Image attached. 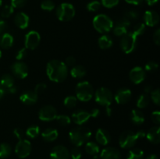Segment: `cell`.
Returning <instances> with one entry per match:
<instances>
[{
  "mask_svg": "<svg viewBox=\"0 0 160 159\" xmlns=\"http://www.w3.org/2000/svg\"><path fill=\"white\" fill-rule=\"evenodd\" d=\"M158 1H159V0H145V2H146L147 4L150 6L156 5V3L158 2Z\"/></svg>",
  "mask_w": 160,
  "mask_h": 159,
  "instance_id": "cell-58",
  "label": "cell"
},
{
  "mask_svg": "<svg viewBox=\"0 0 160 159\" xmlns=\"http://www.w3.org/2000/svg\"><path fill=\"white\" fill-rule=\"evenodd\" d=\"M56 119L58 122V123L62 126H69L70 124V123H71V118H70V117H69L67 115H63V114H62V115H58L56 116Z\"/></svg>",
  "mask_w": 160,
  "mask_h": 159,
  "instance_id": "cell-36",
  "label": "cell"
},
{
  "mask_svg": "<svg viewBox=\"0 0 160 159\" xmlns=\"http://www.w3.org/2000/svg\"><path fill=\"white\" fill-rule=\"evenodd\" d=\"M130 25H131V22L124 17L118 19L116 22L115 25H113V27H112L113 34L118 37H122L128 33V29Z\"/></svg>",
  "mask_w": 160,
  "mask_h": 159,
  "instance_id": "cell-14",
  "label": "cell"
},
{
  "mask_svg": "<svg viewBox=\"0 0 160 159\" xmlns=\"http://www.w3.org/2000/svg\"><path fill=\"white\" fill-rule=\"evenodd\" d=\"M28 0H11V6L14 9H20L26 5Z\"/></svg>",
  "mask_w": 160,
  "mask_h": 159,
  "instance_id": "cell-45",
  "label": "cell"
},
{
  "mask_svg": "<svg viewBox=\"0 0 160 159\" xmlns=\"http://www.w3.org/2000/svg\"><path fill=\"white\" fill-rule=\"evenodd\" d=\"M27 54H28V49L26 48H21V49H20L17 51V55H16V59L18 61L22 60V59H23L26 57Z\"/></svg>",
  "mask_w": 160,
  "mask_h": 159,
  "instance_id": "cell-48",
  "label": "cell"
},
{
  "mask_svg": "<svg viewBox=\"0 0 160 159\" xmlns=\"http://www.w3.org/2000/svg\"><path fill=\"white\" fill-rule=\"evenodd\" d=\"M70 151L63 145H57L52 149L50 159H70Z\"/></svg>",
  "mask_w": 160,
  "mask_h": 159,
  "instance_id": "cell-16",
  "label": "cell"
},
{
  "mask_svg": "<svg viewBox=\"0 0 160 159\" xmlns=\"http://www.w3.org/2000/svg\"><path fill=\"white\" fill-rule=\"evenodd\" d=\"M14 12V8L11 5H6L1 11V17L2 18H9Z\"/></svg>",
  "mask_w": 160,
  "mask_h": 159,
  "instance_id": "cell-38",
  "label": "cell"
},
{
  "mask_svg": "<svg viewBox=\"0 0 160 159\" xmlns=\"http://www.w3.org/2000/svg\"><path fill=\"white\" fill-rule=\"evenodd\" d=\"M1 57H2V51L0 50V59H1Z\"/></svg>",
  "mask_w": 160,
  "mask_h": 159,
  "instance_id": "cell-63",
  "label": "cell"
},
{
  "mask_svg": "<svg viewBox=\"0 0 160 159\" xmlns=\"http://www.w3.org/2000/svg\"><path fill=\"white\" fill-rule=\"evenodd\" d=\"M46 74L52 82H63L68 76V67L62 61L52 59L47 64Z\"/></svg>",
  "mask_w": 160,
  "mask_h": 159,
  "instance_id": "cell-1",
  "label": "cell"
},
{
  "mask_svg": "<svg viewBox=\"0 0 160 159\" xmlns=\"http://www.w3.org/2000/svg\"><path fill=\"white\" fill-rule=\"evenodd\" d=\"M14 84H15L14 77L11 74H9V73H6V74L2 75L1 79H0V84L5 90V92H6V90L14 86Z\"/></svg>",
  "mask_w": 160,
  "mask_h": 159,
  "instance_id": "cell-27",
  "label": "cell"
},
{
  "mask_svg": "<svg viewBox=\"0 0 160 159\" xmlns=\"http://www.w3.org/2000/svg\"><path fill=\"white\" fill-rule=\"evenodd\" d=\"M14 43V38L9 33H4L0 37V47L4 49L11 48Z\"/></svg>",
  "mask_w": 160,
  "mask_h": 159,
  "instance_id": "cell-26",
  "label": "cell"
},
{
  "mask_svg": "<svg viewBox=\"0 0 160 159\" xmlns=\"http://www.w3.org/2000/svg\"><path fill=\"white\" fill-rule=\"evenodd\" d=\"M99 146L94 141H88L85 144V151L89 155L95 156L99 153Z\"/></svg>",
  "mask_w": 160,
  "mask_h": 159,
  "instance_id": "cell-31",
  "label": "cell"
},
{
  "mask_svg": "<svg viewBox=\"0 0 160 159\" xmlns=\"http://www.w3.org/2000/svg\"><path fill=\"white\" fill-rule=\"evenodd\" d=\"M145 29H146V25H145V23H137V24L134 25L133 31H131V32L134 34H135L137 37H138V36L142 35V34L145 33Z\"/></svg>",
  "mask_w": 160,
  "mask_h": 159,
  "instance_id": "cell-37",
  "label": "cell"
},
{
  "mask_svg": "<svg viewBox=\"0 0 160 159\" xmlns=\"http://www.w3.org/2000/svg\"><path fill=\"white\" fill-rule=\"evenodd\" d=\"M41 41V36L38 32L34 31H29L25 36V48L29 50H34L38 48Z\"/></svg>",
  "mask_w": 160,
  "mask_h": 159,
  "instance_id": "cell-11",
  "label": "cell"
},
{
  "mask_svg": "<svg viewBox=\"0 0 160 159\" xmlns=\"http://www.w3.org/2000/svg\"><path fill=\"white\" fill-rule=\"evenodd\" d=\"M42 137L46 142H52L56 140L59 137V132L54 128H47L42 132Z\"/></svg>",
  "mask_w": 160,
  "mask_h": 159,
  "instance_id": "cell-25",
  "label": "cell"
},
{
  "mask_svg": "<svg viewBox=\"0 0 160 159\" xmlns=\"http://www.w3.org/2000/svg\"><path fill=\"white\" fill-rule=\"evenodd\" d=\"M47 88V85L45 84V83H39L34 87V91L38 95L40 94H42Z\"/></svg>",
  "mask_w": 160,
  "mask_h": 159,
  "instance_id": "cell-47",
  "label": "cell"
},
{
  "mask_svg": "<svg viewBox=\"0 0 160 159\" xmlns=\"http://www.w3.org/2000/svg\"><path fill=\"white\" fill-rule=\"evenodd\" d=\"M76 11L74 6L68 2H63L59 5L56 10V17L62 22L70 21L74 17Z\"/></svg>",
  "mask_w": 160,
  "mask_h": 159,
  "instance_id": "cell-6",
  "label": "cell"
},
{
  "mask_svg": "<svg viewBox=\"0 0 160 159\" xmlns=\"http://www.w3.org/2000/svg\"><path fill=\"white\" fill-rule=\"evenodd\" d=\"M150 99L154 102L156 105L160 104V90L159 88H156L155 90H152V91L150 93Z\"/></svg>",
  "mask_w": 160,
  "mask_h": 159,
  "instance_id": "cell-40",
  "label": "cell"
},
{
  "mask_svg": "<svg viewBox=\"0 0 160 159\" xmlns=\"http://www.w3.org/2000/svg\"><path fill=\"white\" fill-rule=\"evenodd\" d=\"M70 156L72 159H81L82 153L78 147H75L70 151Z\"/></svg>",
  "mask_w": 160,
  "mask_h": 159,
  "instance_id": "cell-44",
  "label": "cell"
},
{
  "mask_svg": "<svg viewBox=\"0 0 160 159\" xmlns=\"http://www.w3.org/2000/svg\"><path fill=\"white\" fill-rule=\"evenodd\" d=\"M152 121L156 125H159L160 123V112L159 110L154 111L151 115Z\"/></svg>",
  "mask_w": 160,
  "mask_h": 159,
  "instance_id": "cell-49",
  "label": "cell"
},
{
  "mask_svg": "<svg viewBox=\"0 0 160 159\" xmlns=\"http://www.w3.org/2000/svg\"><path fill=\"white\" fill-rule=\"evenodd\" d=\"M119 2L120 0H101V4L108 9L115 7L119 4Z\"/></svg>",
  "mask_w": 160,
  "mask_h": 159,
  "instance_id": "cell-43",
  "label": "cell"
},
{
  "mask_svg": "<svg viewBox=\"0 0 160 159\" xmlns=\"http://www.w3.org/2000/svg\"><path fill=\"white\" fill-rule=\"evenodd\" d=\"M91 118L90 112L85 110H77L72 114V119L73 122L78 126H82L84 123H87Z\"/></svg>",
  "mask_w": 160,
  "mask_h": 159,
  "instance_id": "cell-17",
  "label": "cell"
},
{
  "mask_svg": "<svg viewBox=\"0 0 160 159\" xmlns=\"http://www.w3.org/2000/svg\"><path fill=\"white\" fill-rule=\"evenodd\" d=\"M14 23L20 29H26L30 24V18L25 12H20L14 17Z\"/></svg>",
  "mask_w": 160,
  "mask_h": 159,
  "instance_id": "cell-22",
  "label": "cell"
},
{
  "mask_svg": "<svg viewBox=\"0 0 160 159\" xmlns=\"http://www.w3.org/2000/svg\"><path fill=\"white\" fill-rule=\"evenodd\" d=\"M38 95L32 90H26L20 96V100L26 105H33L38 101Z\"/></svg>",
  "mask_w": 160,
  "mask_h": 159,
  "instance_id": "cell-19",
  "label": "cell"
},
{
  "mask_svg": "<svg viewBox=\"0 0 160 159\" xmlns=\"http://www.w3.org/2000/svg\"><path fill=\"white\" fill-rule=\"evenodd\" d=\"M93 26L98 33L106 34L112 30L114 23L112 19L106 14H98L93 19Z\"/></svg>",
  "mask_w": 160,
  "mask_h": 159,
  "instance_id": "cell-4",
  "label": "cell"
},
{
  "mask_svg": "<svg viewBox=\"0 0 160 159\" xmlns=\"http://www.w3.org/2000/svg\"><path fill=\"white\" fill-rule=\"evenodd\" d=\"M150 97L148 94L143 93L138 98L137 100V107L139 109H144L148 107L150 104Z\"/></svg>",
  "mask_w": 160,
  "mask_h": 159,
  "instance_id": "cell-30",
  "label": "cell"
},
{
  "mask_svg": "<svg viewBox=\"0 0 160 159\" xmlns=\"http://www.w3.org/2000/svg\"><path fill=\"white\" fill-rule=\"evenodd\" d=\"M25 134H26L27 137H28L29 138H36V137L40 134V128H39V126H37V125H32V126H29V127L27 129Z\"/></svg>",
  "mask_w": 160,
  "mask_h": 159,
  "instance_id": "cell-34",
  "label": "cell"
},
{
  "mask_svg": "<svg viewBox=\"0 0 160 159\" xmlns=\"http://www.w3.org/2000/svg\"><path fill=\"white\" fill-rule=\"evenodd\" d=\"M4 94H5V90L3 89V87H2L1 84H0V99L4 96Z\"/></svg>",
  "mask_w": 160,
  "mask_h": 159,
  "instance_id": "cell-61",
  "label": "cell"
},
{
  "mask_svg": "<svg viewBox=\"0 0 160 159\" xmlns=\"http://www.w3.org/2000/svg\"><path fill=\"white\" fill-rule=\"evenodd\" d=\"M106 113L108 116H111L112 113V110L110 106H108V107H106Z\"/></svg>",
  "mask_w": 160,
  "mask_h": 159,
  "instance_id": "cell-59",
  "label": "cell"
},
{
  "mask_svg": "<svg viewBox=\"0 0 160 159\" xmlns=\"http://www.w3.org/2000/svg\"><path fill=\"white\" fill-rule=\"evenodd\" d=\"M31 142L26 139H20L15 146V153L20 158H26L31 154Z\"/></svg>",
  "mask_w": 160,
  "mask_h": 159,
  "instance_id": "cell-9",
  "label": "cell"
},
{
  "mask_svg": "<svg viewBox=\"0 0 160 159\" xmlns=\"http://www.w3.org/2000/svg\"><path fill=\"white\" fill-rule=\"evenodd\" d=\"M95 140L98 142V144L106 146V145L109 144V142H110L111 136L106 129L99 128L95 133Z\"/></svg>",
  "mask_w": 160,
  "mask_h": 159,
  "instance_id": "cell-21",
  "label": "cell"
},
{
  "mask_svg": "<svg viewBox=\"0 0 160 159\" xmlns=\"http://www.w3.org/2000/svg\"><path fill=\"white\" fill-rule=\"evenodd\" d=\"M41 8L45 11H52L55 9V3L52 0H44L41 4Z\"/></svg>",
  "mask_w": 160,
  "mask_h": 159,
  "instance_id": "cell-41",
  "label": "cell"
},
{
  "mask_svg": "<svg viewBox=\"0 0 160 159\" xmlns=\"http://www.w3.org/2000/svg\"><path fill=\"white\" fill-rule=\"evenodd\" d=\"M131 122L135 125H142L145 123V117L143 112L139 109H133L130 115Z\"/></svg>",
  "mask_w": 160,
  "mask_h": 159,
  "instance_id": "cell-24",
  "label": "cell"
},
{
  "mask_svg": "<svg viewBox=\"0 0 160 159\" xmlns=\"http://www.w3.org/2000/svg\"><path fill=\"white\" fill-rule=\"evenodd\" d=\"M57 115V110L54 106L52 105L43 106L38 112L39 119L44 122L52 121L56 119Z\"/></svg>",
  "mask_w": 160,
  "mask_h": 159,
  "instance_id": "cell-10",
  "label": "cell"
},
{
  "mask_svg": "<svg viewBox=\"0 0 160 159\" xmlns=\"http://www.w3.org/2000/svg\"><path fill=\"white\" fill-rule=\"evenodd\" d=\"M64 63L66 64V65H67V67L73 66V65H75V63H76V59H75V58L73 57V56H68V57L66 59Z\"/></svg>",
  "mask_w": 160,
  "mask_h": 159,
  "instance_id": "cell-51",
  "label": "cell"
},
{
  "mask_svg": "<svg viewBox=\"0 0 160 159\" xmlns=\"http://www.w3.org/2000/svg\"><path fill=\"white\" fill-rule=\"evenodd\" d=\"M13 135L17 137L18 140L23 138V135H24V132L20 128H16L13 129Z\"/></svg>",
  "mask_w": 160,
  "mask_h": 159,
  "instance_id": "cell-50",
  "label": "cell"
},
{
  "mask_svg": "<svg viewBox=\"0 0 160 159\" xmlns=\"http://www.w3.org/2000/svg\"><path fill=\"white\" fill-rule=\"evenodd\" d=\"M160 128L159 126H153L152 127L148 132L146 133L147 140L152 144H159L160 142V136H159Z\"/></svg>",
  "mask_w": 160,
  "mask_h": 159,
  "instance_id": "cell-23",
  "label": "cell"
},
{
  "mask_svg": "<svg viewBox=\"0 0 160 159\" xmlns=\"http://www.w3.org/2000/svg\"><path fill=\"white\" fill-rule=\"evenodd\" d=\"M138 37L132 32H128L120 39V48L126 54H131L136 49Z\"/></svg>",
  "mask_w": 160,
  "mask_h": 159,
  "instance_id": "cell-8",
  "label": "cell"
},
{
  "mask_svg": "<svg viewBox=\"0 0 160 159\" xmlns=\"http://www.w3.org/2000/svg\"><path fill=\"white\" fill-rule=\"evenodd\" d=\"M144 151L139 148H132L129 151L127 159H144Z\"/></svg>",
  "mask_w": 160,
  "mask_h": 159,
  "instance_id": "cell-33",
  "label": "cell"
},
{
  "mask_svg": "<svg viewBox=\"0 0 160 159\" xmlns=\"http://www.w3.org/2000/svg\"><path fill=\"white\" fill-rule=\"evenodd\" d=\"M12 73L18 79H25L28 75V67L26 63L17 61L11 65Z\"/></svg>",
  "mask_w": 160,
  "mask_h": 159,
  "instance_id": "cell-12",
  "label": "cell"
},
{
  "mask_svg": "<svg viewBox=\"0 0 160 159\" xmlns=\"http://www.w3.org/2000/svg\"><path fill=\"white\" fill-rule=\"evenodd\" d=\"M2 4V0H0V8H1Z\"/></svg>",
  "mask_w": 160,
  "mask_h": 159,
  "instance_id": "cell-62",
  "label": "cell"
},
{
  "mask_svg": "<svg viewBox=\"0 0 160 159\" xmlns=\"http://www.w3.org/2000/svg\"><path fill=\"white\" fill-rule=\"evenodd\" d=\"M95 100L98 104L108 107L112 104L113 101V94L107 87H100L94 93Z\"/></svg>",
  "mask_w": 160,
  "mask_h": 159,
  "instance_id": "cell-7",
  "label": "cell"
},
{
  "mask_svg": "<svg viewBox=\"0 0 160 159\" xmlns=\"http://www.w3.org/2000/svg\"><path fill=\"white\" fill-rule=\"evenodd\" d=\"M86 71L85 68L81 65H73V68L70 70V75L72 77L76 78V79H82L86 76Z\"/></svg>",
  "mask_w": 160,
  "mask_h": 159,
  "instance_id": "cell-29",
  "label": "cell"
},
{
  "mask_svg": "<svg viewBox=\"0 0 160 159\" xmlns=\"http://www.w3.org/2000/svg\"><path fill=\"white\" fill-rule=\"evenodd\" d=\"M132 98V92L129 88L123 87L116 92L113 99L119 104H125L129 102Z\"/></svg>",
  "mask_w": 160,
  "mask_h": 159,
  "instance_id": "cell-13",
  "label": "cell"
},
{
  "mask_svg": "<svg viewBox=\"0 0 160 159\" xmlns=\"http://www.w3.org/2000/svg\"><path fill=\"white\" fill-rule=\"evenodd\" d=\"M153 41L156 45H160V29H156L153 34Z\"/></svg>",
  "mask_w": 160,
  "mask_h": 159,
  "instance_id": "cell-52",
  "label": "cell"
},
{
  "mask_svg": "<svg viewBox=\"0 0 160 159\" xmlns=\"http://www.w3.org/2000/svg\"><path fill=\"white\" fill-rule=\"evenodd\" d=\"M101 159H121V154L118 149L112 147L104 148L100 154Z\"/></svg>",
  "mask_w": 160,
  "mask_h": 159,
  "instance_id": "cell-18",
  "label": "cell"
},
{
  "mask_svg": "<svg viewBox=\"0 0 160 159\" xmlns=\"http://www.w3.org/2000/svg\"><path fill=\"white\" fill-rule=\"evenodd\" d=\"M124 18H126L127 20H129L130 22L133 21V20H136L138 19L139 17V13L138 11L134 10V9H131V10H128L124 14Z\"/></svg>",
  "mask_w": 160,
  "mask_h": 159,
  "instance_id": "cell-39",
  "label": "cell"
},
{
  "mask_svg": "<svg viewBox=\"0 0 160 159\" xmlns=\"http://www.w3.org/2000/svg\"><path fill=\"white\" fill-rule=\"evenodd\" d=\"M144 0H125L127 3L131 5H134V6H138V5L142 4Z\"/></svg>",
  "mask_w": 160,
  "mask_h": 159,
  "instance_id": "cell-54",
  "label": "cell"
},
{
  "mask_svg": "<svg viewBox=\"0 0 160 159\" xmlns=\"http://www.w3.org/2000/svg\"><path fill=\"white\" fill-rule=\"evenodd\" d=\"M76 98L83 102L89 101L94 96V89L92 84L88 81L79 82L75 88Z\"/></svg>",
  "mask_w": 160,
  "mask_h": 159,
  "instance_id": "cell-5",
  "label": "cell"
},
{
  "mask_svg": "<svg viewBox=\"0 0 160 159\" xmlns=\"http://www.w3.org/2000/svg\"><path fill=\"white\" fill-rule=\"evenodd\" d=\"M77 103H78V98L73 95H69L66 97L63 101L64 106L67 108H73L77 105Z\"/></svg>",
  "mask_w": 160,
  "mask_h": 159,
  "instance_id": "cell-35",
  "label": "cell"
},
{
  "mask_svg": "<svg viewBox=\"0 0 160 159\" xmlns=\"http://www.w3.org/2000/svg\"><path fill=\"white\" fill-rule=\"evenodd\" d=\"M145 159H159V157L156 154H150Z\"/></svg>",
  "mask_w": 160,
  "mask_h": 159,
  "instance_id": "cell-60",
  "label": "cell"
},
{
  "mask_svg": "<svg viewBox=\"0 0 160 159\" xmlns=\"http://www.w3.org/2000/svg\"><path fill=\"white\" fill-rule=\"evenodd\" d=\"M144 22L146 26H156L159 22V14L154 10H147L144 14Z\"/></svg>",
  "mask_w": 160,
  "mask_h": 159,
  "instance_id": "cell-20",
  "label": "cell"
},
{
  "mask_svg": "<svg viewBox=\"0 0 160 159\" xmlns=\"http://www.w3.org/2000/svg\"><path fill=\"white\" fill-rule=\"evenodd\" d=\"M129 77L134 84H140L146 78V71L141 66H135L130 71Z\"/></svg>",
  "mask_w": 160,
  "mask_h": 159,
  "instance_id": "cell-15",
  "label": "cell"
},
{
  "mask_svg": "<svg viewBox=\"0 0 160 159\" xmlns=\"http://www.w3.org/2000/svg\"><path fill=\"white\" fill-rule=\"evenodd\" d=\"M12 154V147L7 143H2L0 144V158L6 159Z\"/></svg>",
  "mask_w": 160,
  "mask_h": 159,
  "instance_id": "cell-32",
  "label": "cell"
},
{
  "mask_svg": "<svg viewBox=\"0 0 160 159\" xmlns=\"http://www.w3.org/2000/svg\"><path fill=\"white\" fill-rule=\"evenodd\" d=\"M159 65L155 62H148L145 66V70L146 72H155L157 70Z\"/></svg>",
  "mask_w": 160,
  "mask_h": 159,
  "instance_id": "cell-46",
  "label": "cell"
},
{
  "mask_svg": "<svg viewBox=\"0 0 160 159\" xmlns=\"http://www.w3.org/2000/svg\"><path fill=\"white\" fill-rule=\"evenodd\" d=\"M146 133L145 131L140 130L134 132L131 130H127L122 132L119 138V144L120 147L123 149H131L135 146L138 140L141 138H144Z\"/></svg>",
  "mask_w": 160,
  "mask_h": 159,
  "instance_id": "cell-3",
  "label": "cell"
},
{
  "mask_svg": "<svg viewBox=\"0 0 160 159\" xmlns=\"http://www.w3.org/2000/svg\"><path fill=\"white\" fill-rule=\"evenodd\" d=\"M101 6L102 4L100 2L94 0V1H92L89 3H88L87 9L89 12H96V11H98L100 9Z\"/></svg>",
  "mask_w": 160,
  "mask_h": 159,
  "instance_id": "cell-42",
  "label": "cell"
},
{
  "mask_svg": "<svg viewBox=\"0 0 160 159\" xmlns=\"http://www.w3.org/2000/svg\"><path fill=\"white\" fill-rule=\"evenodd\" d=\"M100 115V111L98 108H93L92 110V112H90L91 118H97L98 115Z\"/></svg>",
  "mask_w": 160,
  "mask_h": 159,
  "instance_id": "cell-53",
  "label": "cell"
},
{
  "mask_svg": "<svg viewBox=\"0 0 160 159\" xmlns=\"http://www.w3.org/2000/svg\"><path fill=\"white\" fill-rule=\"evenodd\" d=\"M6 27V23L2 20V19H0V34L4 31V30Z\"/></svg>",
  "mask_w": 160,
  "mask_h": 159,
  "instance_id": "cell-55",
  "label": "cell"
},
{
  "mask_svg": "<svg viewBox=\"0 0 160 159\" xmlns=\"http://www.w3.org/2000/svg\"><path fill=\"white\" fill-rule=\"evenodd\" d=\"M112 44H113V41H112V37L108 34H103L98 40V45L101 49L110 48L112 46Z\"/></svg>",
  "mask_w": 160,
  "mask_h": 159,
  "instance_id": "cell-28",
  "label": "cell"
},
{
  "mask_svg": "<svg viewBox=\"0 0 160 159\" xmlns=\"http://www.w3.org/2000/svg\"><path fill=\"white\" fill-rule=\"evenodd\" d=\"M144 91H145V94H149L152 91V87L151 85H146L144 88Z\"/></svg>",
  "mask_w": 160,
  "mask_h": 159,
  "instance_id": "cell-57",
  "label": "cell"
},
{
  "mask_svg": "<svg viewBox=\"0 0 160 159\" xmlns=\"http://www.w3.org/2000/svg\"><path fill=\"white\" fill-rule=\"evenodd\" d=\"M17 91V87H16L15 85L12 86V87H10V88L6 90V92H8L9 94H15Z\"/></svg>",
  "mask_w": 160,
  "mask_h": 159,
  "instance_id": "cell-56",
  "label": "cell"
},
{
  "mask_svg": "<svg viewBox=\"0 0 160 159\" xmlns=\"http://www.w3.org/2000/svg\"><path fill=\"white\" fill-rule=\"evenodd\" d=\"M92 136V132L88 128L83 126H78L73 128L69 132L70 142L75 147H81L89 141Z\"/></svg>",
  "mask_w": 160,
  "mask_h": 159,
  "instance_id": "cell-2",
  "label": "cell"
}]
</instances>
